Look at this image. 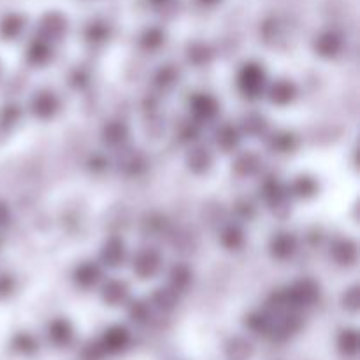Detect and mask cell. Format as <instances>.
I'll return each instance as SVG.
<instances>
[{"label":"cell","instance_id":"cell-42","mask_svg":"<svg viewBox=\"0 0 360 360\" xmlns=\"http://www.w3.org/2000/svg\"><path fill=\"white\" fill-rule=\"evenodd\" d=\"M14 290V280L9 274H0V297H7Z\"/></svg>","mask_w":360,"mask_h":360},{"label":"cell","instance_id":"cell-16","mask_svg":"<svg viewBox=\"0 0 360 360\" xmlns=\"http://www.w3.org/2000/svg\"><path fill=\"white\" fill-rule=\"evenodd\" d=\"M129 295H130V287L127 281L118 280V278H112V280L104 281L101 288V297L102 301L105 302L108 306H122L129 301Z\"/></svg>","mask_w":360,"mask_h":360},{"label":"cell","instance_id":"cell-37","mask_svg":"<svg viewBox=\"0 0 360 360\" xmlns=\"http://www.w3.org/2000/svg\"><path fill=\"white\" fill-rule=\"evenodd\" d=\"M139 42L141 48L146 49V51H157V49H160L162 46H164L165 32L158 27L146 28V30L143 32V35H141Z\"/></svg>","mask_w":360,"mask_h":360},{"label":"cell","instance_id":"cell-38","mask_svg":"<svg viewBox=\"0 0 360 360\" xmlns=\"http://www.w3.org/2000/svg\"><path fill=\"white\" fill-rule=\"evenodd\" d=\"M109 25L102 20H95L91 23H88L86 30H84V37H86L88 42H94V44H101V42H105L109 39Z\"/></svg>","mask_w":360,"mask_h":360},{"label":"cell","instance_id":"cell-11","mask_svg":"<svg viewBox=\"0 0 360 360\" xmlns=\"http://www.w3.org/2000/svg\"><path fill=\"white\" fill-rule=\"evenodd\" d=\"M98 259H101L102 266L109 267V269H118V267H122L127 260V248L123 239L109 238L102 245Z\"/></svg>","mask_w":360,"mask_h":360},{"label":"cell","instance_id":"cell-31","mask_svg":"<svg viewBox=\"0 0 360 360\" xmlns=\"http://www.w3.org/2000/svg\"><path fill=\"white\" fill-rule=\"evenodd\" d=\"M11 348L16 354L25 355V357H32V355H35L39 352V341L30 333H18L11 340Z\"/></svg>","mask_w":360,"mask_h":360},{"label":"cell","instance_id":"cell-14","mask_svg":"<svg viewBox=\"0 0 360 360\" xmlns=\"http://www.w3.org/2000/svg\"><path fill=\"white\" fill-rule=\"evenodd\" d=\"M186 167L193 172V174H206L210 169L213 167V153L210 148L204 144H193L185 155Z\"/></svg>","mask_w":360,"mask_h":360},{"label":"cell","instance_id":"cell-44","mask_svg":"<svg viewBox=\"0 0 360 360\" xmlns=\"http://www.w3.org/2000/svg\"><path fill=\"white\" fill-rule=\"evenodd\" d=\"M72 84L76 88H83L84 84H88V74L84 72V70H79L77 69L76 72H74V76H72Z\"/></svg>","mask_w":360,"mask_h":360},{"label":"cell","instance_id":"cell-29","mask_svg":"<svg viewBox=\"0 0 360 360\" xmlns=\"http://www.w3.org/2000/svg\"><path fill=\"white\" fill-rule=\"evenodd\" d=\"M267 146L274 153H292L297 148V137L287 130H280L267 139Z\"/></svg>","mask_w":360,"mask_h":360},{"label":"cell","instance_id":"cell-32","mask_svg":"<svg viewBox=\"0 0 360 360\" xmlns=\"http://www.w3.org/2000/svg\"><path fill=\"white\" fill-rule=\"evenodd\" d=\"M267 130V120L259 112H248L241 120V134H246L250 137L264 136Z\"/></svg>","mask_w":360,"mask_h":360},{"label":"cell","instance_id":"cell-35","mask_svg":"<svg viewBox=\"0 0 360 360\" xmlns=\"http://www.w3.org/2000/svg\"><path fill=\"white\" fill-rule=\"evenodd\" d=\"M186 58H188V62L192 63V65L204 67L211 62V58H213V51H211L210 46L204 44V42H193V44H190L188 48H186Z\"/></svg>","mask_w":360,"mask_h":360},{"label":"cell","instance_id":"cell-6","mask_svg":"<svg viewBox=\"0 0 360 360\" xmlns=\"http://www.w3.org/2000/svg\"><path fill=\"white\" fill-rule=\"evenodd\" d=\"M190 115L193 116V122L206 123L213 122L220 111V104L217 98L210 94H193L188 101Z\"/></svg>","mask_w":360,"mask_h":360},{"label":"cell","instance_id":"cell-18","mask_svg":"<svg viewBox=\"0 0 360 360\" xmlns=\"http://www.w3.org/2000/svg\"><path fill=\"white\" fill-rule=\"evenodd\" d=\"M129 141V127L120 120H112L102 127V143L112 150H120Z\"/></svg>","mask_w":360,"mask_h":360},{"label":"cell","instance_id":"cell-7","mask_svg":"<svg viewBox=\"0 0 360 360\" xmlns=\"http://www.w3.org/2000/svg\"><path fill=\"white\" fill-rule=\"evenodd\" d=\"M30 112L39 120H51L60 109V98L51 90H39L30 98Z\"/></svg>","mask_w":360,"mask_h":360},{"label":"cell","instance_id":"cell-30","mask_svg":"<svg viewBox=\"0 0 360 360\" xmlns=\"http://www.w3.org/2000/svg\"><path fill=\"white\" fill-rule=\"evenodd\" d=\"M127 315H129L130 322L136 323V326H146L150 322L151 315H153V308H151L150 301H144V299H136L129 304L127 308Z\"/></svg>","mask_w":360,"mask_h":360},{"label":"cell","instance_id":"cell-10","mask_svg":"<svg viewBox=\"0 0 360 360\" xmlns=\"http://www.w3.org/2000/svg\"><path fill=\"white\" fill-rule=\"evenodd\" d=\"M116 165L118 171L125 176H139L146 169V158L139 150L132 148H120L118 157H116Z\"/></svg>","mask_w":360,"mask_h":360},{"label":"cell","instance_id":"cell-19","mask_svg":"<svg viewBox=\"0 0 360 360\" xmlns=\"http://www.w3.org/2000/svg\"><path fill=\"white\" fill-rule=\"evenodd\" d=\"M255 354L252 340L246 336H234L225 343L224 355L227 360H250Z\"/></svg>","mask_w":360,"mask_h":360},{"label":"cell","instance_id":"cell-1","mask_svg":"<svg viewBox=\"0 0 360 360\" xmlns=\"http://www.w3.org/2000/svg\"><path fill=\"white\" fill-rule=\"evenodd\" d=\"M238 90L245 98H259L266 91L267 74L257 62H246L238 72Z\"/></svg>","mask_w":360,"mask_h":360},{"label":"cell","instance_id":"cell-27","mask_svg":"<svg viewBox=\"0 0 360 360\" xmlns=\"http://www.w3.org/2000/svg\"><path fill=\"white\" fill-rule=\"evenodd\" d=\"M234 172L239 176H255L257 172L262 169V160L257 153L252 151H245V153L238 155V158L234 160Z\"/></svg>","mask_w":360,"mask_h":360},{"label":"cell","instance_id":"cell-47","mask_svg":"<svg viewBox=\"0 0 360 360\" xmlns=\"http://www.w3.org/2000/svg\"><path fill=\"white\" fill-rule=\"evenodd\" d=\"M0 74H2V63H0Z\"/></svg>","mask_w":360,"mask_h":360},{"label":"cell","instance_id":"cell-9","mask_svg":"<svg viewBox=\"0 0 360 360\" xmlns=\"http://www.w3.org/2000/svg\"><path fill=\"white\" fill-rule=\"evenodd\" d=\"M46 336H48V341L56 348H67L72 345L74 336V326L67 319H53L51 322L46 327Z\"/></svg>","mask_w":360,"mask_h":360},{"label":"cell","instance_id":"cell-23","mask_svg":"<svg viewBox=\"0 0 360 360\" xmlns=\"http://www.w3.org/2000/svg\"><path fill=\"white\" fill-rule=\"evenodd\" d=\"M239 143H241V130L236 129L234 125L225 123V125L218 127V130L214 132V144L225 153L234 151L239 146Z\"/></svg>","mask_w":360,"mask_h":360},{"label":"cell","instance_id":"cell-4","mask_svg":"<svg viewBox=\"0 0 360 360\" xmlns=\"http://www.w3.org/2000/svg\"><path fill=\"white\" fill-rule=\"evenodd\" d=\"M98 343H101L105 355H120L130 347V343H132V334H130V330L125 326H118L116 323V326L108 327L102 333Z\"/></svg>","mask_w":360,"mask_h":360},{"label":"cell","instance_id":"cell-28","mask_svg":"<svg viewBox=\"0 0 360 360\" xmlns=\"http://www.w3.org/2000/svg\"><path fill=\"white\" fill-rule=\"evenodd\" d=\"M338 350L343 357L355 359L359 355V333L357 329H343L338 336Z\"/></svg>","mask_w":360,"mask_h":360},{"label":"cell","instance_id":"cell-17","mask_svg":"<svg viewBox=\"0 0 360 360\" xmlns=\"http://www.w3.org/2000/svg\"><path fill=\"white\" fill-rule=\"evenodd\" d=\"M74 283L79 288H94L97 287L98 281L102 280V269L97 262H91V260H86V262H81L79 266L74 269L72 273Z\"/></svg>","mask_w":360,"mask_h":360},{"label":"cell","instance_id":"cell-45","mask_svg":"<svg viewBox=\"0 0 360 360\" xmlns=\"http://www.w3.org/2000/svg\"><path fill=\"white\" fill-rule=\"evenodd\" d=\"M200 2H202V4H207V6H213V4L220 2V0H200Z\"/></svg>","mask_w":360,"mask_h":360},{"label":"cell","instance_id":"cell-25","mask_svg":"<svg viewBox=\"0 0 360 360\" xmlns=\"http://www.w3.org/2000/svg\"><path fill=\"white\" fill-rule=\"evenodd\" d=\"M193 273L188 266L185 264H176L171 271H169V287L174 288L178 294L188 290L192 287Z\"/></svg>","mask_w":360,"mask_h":360},{"label":"cell","instance_id":"cell-21","mask_svg":"<svg viewBox=\"0 0 360 360\" xmlns=\"http://www.w3.org/2000/svg\"><path fill=\"white\" fill-rule=\"evenodd\" d=\"M179 295L181 294H178L174 288H171L167 285V287L157 288V290L153 292V295H151V299H150V304H151V308L158 309V311L171 313L178 308Z\"/></svg>","mask_w":360,"mask_h":360},{"label":"cell","instance_id":"cell-46","mask_svg":"<svg viewBox=\"0 0 360 360\" xmlns=\"http://www.w3.org/2000/svg\"><path fill=\"white\" fill-rule=\"evenodd\" d=\"M150 2L158 4V6H160V4H165V2H167V0H150Z\"/></svg>","mask_w":360,"mask_h":360},{"label":"cell","instance_id":"cell-34","mask_svg":"<svg viewBox=\"0 0 360 360\" xmlns=\"http://www.w3.org/2000/svg\"><path fill=\"white\" fill-rule=\"evenodd\" d=\"M21 115H23V111H21V108L16 102H7L6 105H2L0 108V130L2 132L13 130L20 123Z\"/></svg>","mask_w":360,"mask_h":360},{"label":"cell","instance_id":"cell-20","mask_svg":"<svg viewBox=\"0 0 360 360\" xmlns=\"http://www.w3.org/2000/svg\"><path fill=\"white\" fill-rule=\"evenodd\" d=\"M53 56V44L46 42L44 39L35 37L34 41L28 44L27 53H25V60H27L28 65L34 67H42L51 60Z\"/></svg>","mask_w":360,"mask_h":360},{"label":"cell","instance_id":"cell-26","mask_svg":"<svg viewBox=\"0 0 360 360\" xmlns=\"http://www.w3.org/2000/svg\"><path fill=\"white\" fill-rule=\"evenodd\" d=\"M245 326L250 333L257 336H269L273 327V313L253 311L245 319Z\"/></svg>","mask_w":360,"mask_h":360},{"label":"cell","instance_id":"cell-36","mask_svg":"<svg viewBox=\"0 0 360 360\" xmlns=\"http://www.w3.org/2000/svg\"><path fill=\"white\" fill-rule=\"evenodd\" d=\"M153 81L158 88H162V90H169V88H172L179 81L178 67L171 65V63H167V65H162L160 69L155 72Z\"/></svg>","mask_w":360,"mask_h":360},{"label":"cell","instance_id":"cell-13","mask_svg":"<svg viewBox=\"0 0 360 360\" xmlns=\"http://www.w3.org/2000/svg\"><path fill=\"white\" fill-rule=\"evenodd\" d=\"M329 255L338 266L350 267L357 262L359 248L357 245H355V241H352V239L340 238L333 241V245H330V250H329Z\"/></svg>","mask_w":360,"mask_h":360},{"label":"cell","instance_id":"cell-40","mask_svg":"<svg viewBox=\"0 0 360 360\" xmlns=\"http://www.w3.org/2000/svg\"><path fill=\"white\" fill-rule=\"evenodd\" d=\"M108 355L102 350L101 343L98 341H90L83 347L81 350V360H104Z\"/></svg>","mask_w":360,"mask_h":360},{"label":"cell","instance_id":"cell-39","mask_svg":"<svg viewBox=\"0 0 360 360\" xmlns=\"http://www.w3.org/2000/svg\"><path fill=\"white\" fill-rule=\"evenodd\" d=\"M341 304L347 311L350 313H357L359 311V306H360V288L357 285L350 287L348 290H345L343 299H341Z\"/></svg>","mask_w":360,"mask_h":360},{"label":"cell","instance_id":"cell-15","mask_svg":"<svg viewBox=\"0 0 360 360\" xmlns=\"http://www.w3.org/2000/svg\"><path fill=\"white\" fill-rule=\"evenodd\" d=\"M313 49L322 58H336L343 51V37L334 30H326L316 35L313 41Z\"/></svg>","mask_w":360,"mask_h":360},{"label":"cell","instance_id":"cell-33","mask_svg":"<svg viewBox=\"0 0 360 360\" xmlns=\"http://www.w3.org/2000/svg\"><path fill=\"white\" fill-rule=\"evenodd\" d=\"M288 192H290V195L301 197V199H309V197L316 195V192H319V183L311 176H299L290 185Z\"/></svg>","mask_w":360,"mask_h":360},{"label":"cell","instance_id":"cell-41","mask_svg":"<svg viewBox=\"0 0 360 360\" xmlns=\"http://www.w3.org/2000/svg\"><path fill=\"white\" fill-rule=\"evenodd\" d=\"M236 213H238V217L241 218V220H252L253 214H255V207H253V204L248 202V200H241V202H238V206H236Z\"/></svg>","mask_w":360,"mask_h":360},{"label":"cell","instance_id":"cell-43","mask_svg":"<svg viewBox=\"0 0 360 360\" xmlns=\"http://www.w3.org/2000/svg\"><path fill=\"white\" fill-rule=\"evenodd\" d=\"M11 218H13V214H11V207L7 206L4 200H0V231L6 227H9Z\"/></svg>","mask_w":360,"mask_h":360},{"label":"cell","instance_id":"cell-24","mask_svg":"<svg viewBox=\"0 0 360 360\" xmlns=\"http://www.w3.org/2000/svg\"><path fill=\"white\" fill-rule=\"evenodd\" d=\"M220 245L229 252H238L245 245V232L239 224H227L220 231Z\"/></svg>","mask_w":360,"mask_h":360},{"label":"cell","instance_id":"cell-22","mask_svg":"<svg viewBox=\"0 0 360 360\" xmlns=\"http://www.w3.org/2000/svg\"><path fill=\"white\" fill-rule=\"evenodd\" d=\"M27 20L18 13H9L0 20V37L4 41H16L25 32Z\"/></svg>","mask_w":360,"mask_h":360},{"label":"cell","instance_id":"cell-12","mask_svg":"<svg viewBox=\"0 0 360 360\" xmlns=\"http://www.w3.org/2000/svg\"><path fill=\"white\" fill-rule=\"evenodd\" d=\"M267 98L274 105H288L297 97V86L290 79H276L271 84H267L266 91Z\"/></svg>","mask_w":360,"mask_h":360},{"label":"cell","instance_id":"cell-5","mask_svg":"<svg viewBox=\"0 0 360 360\" xmlns=\"http://www.w3.org/2000/svg\"><path fill=\"white\" fill-rule=\"evenodd\" d=\"M67 18L60 13H48L41 18L37 25V37L44 39L49 44L60 42L67 34Z\"/></svg>","mask_w":360,"mask_h":360},{"label":"cell","instance_id":"cell-2","mask_svg":"<svg viewBox=\"0 0 360 360\" xmlns=\"http://www.w3.org/2000/svg\"><path fill=\"white\" fill-rule=\"evenodd\" d=\"M260 195L276 217H287L290 211V192L280 179H266L260 186Z\"/></svg>","mask_w":360,"mask_h":360},{"label":"cell","instance_id":"cell-3","mask_svg":"<svg viewBox=\"0 0 360 360\" xmlns=\"http://www.w3.org/2000/svg\"><path fill=\"white\" fill-rule=\"evenodd\" d=\"M162 269V255L155 248H141L132 259V271L141 280H151Z\"/></svg>","mask_w":360,"mask_h":360},{"label":"cell","instance_id":"cell-8","mask_svg":"<svg viewBox=\"0 0 360 360\" xmlns=\"http://www.w3.org/2000/svg\"><path fill=\"white\" fill-rule=\"evenodd\" d=\"M299 248V241L295 238V234L288 231H280L271 238L269 241V253L273 259L285 262V260H290L295 255Z\"/></svg>","mask_w":360,"mask_h":360}]
</instances>
